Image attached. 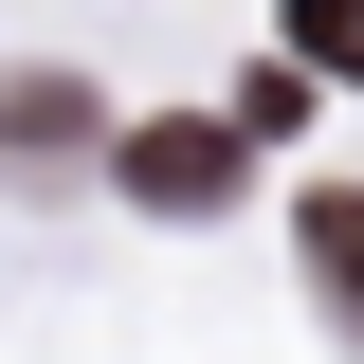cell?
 Here are the masks:
<instances>
[{
  "label": "cell",
  "instance_id": "3957f363",
  "mask_svg": "<svg viewBox=\"0 0 364 364\" xmlns=\"http://www.w3.org/2000/svg\"><path fill=\"white\" fill-rule=\"evenodd\" d=\"M91 146V91L73 73H0V164H73Z\"/></svg>",
  "mask_w": 364,
  "mask_h": 364
},
{
  "label": "cell",
  "instance_id": "7a4b0ae2",
  "mask_svg": "<svg viewBox=\"0 0 364 364\" xmlns=\"http://www.w3.org/2000/svg\"><path fill=\"white\" fill-rule=\"evenodd\" d=\"M291 237H310V291H328V328L364 346V182H328V200H291Z\"/></svg>",
  "mask_w": 364,
  "mask_h": 364
},
{
  "label": "cell",
  "instance_id": "277c9868",
  "mask_svg": "<svg viewBox=\"0 0 364 364\" xmlns=\"http://www.w3.org/2000/svg\"><path fill=\"white\" fill-rule=\"evenodd\" d=\"M291 37H328V55L364 73V0H291Z\"/></svg>",
  "mask_w": 364,
  "mask_h": 364
},
{
  "label": "cell",
  "instance_id": "6da1fadb",
  "mask_svg": "<svg viewBox=\"0 0 364 364\" xmlns=\"http://www.w3.org/2000/svg\"><path fill=\"white\" fill-rule=\"evenodd\" d=\"M109 182L164 200V219H219L237 200V128H109Z\"/></svg>",
  "mask_w": 364,
  "mask_h": 364
}]
</instances>
